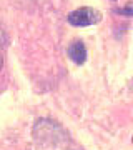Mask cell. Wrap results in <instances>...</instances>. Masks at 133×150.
Wrapping results in <instances>:
<instances>
[{"label":"cell","mask_w":133,"mask_h":150,"mask_svg":"<svg viewBox=\"0 0 133 150\" xmlns=\"http://www.w3.org/2000/svg\"><path fill=\"white\" fill-rule=\"evenodd\" d=\"M35 129L40 130V137H37L38 144L35 145V147H32V149H28V150H52L55 142H58L62 137H65V134L62 130H58V134L55 132V125H47V127H45V125H40V123H38Z\"/></svg>","instance_id":"cell-2"},{"label":"cell","mask_w":133,"mask_h":150,"mask_svg":"<svg viewBox=\"0 0 133 150\" xmlns=\"http://www.w3.org/2000/svg\"><path fill=\"white\" fill-rule=\"evenodd\" d=\"M67 20L73 27H90V25H95L101 20V13L95 8H90V7H82V8L70 12Z\"/></svg>","instance_id":"cell-1"},{"label":"cell","mask_w":133,"mask_h":150,"mask_svg":"<svg viewBox=\"0 0 133 150\" xmlns=\"http://www.w3.org/2000/svg\"><path fill=\"white\" fill-rule=\"evenodd\" d=\"M67 54H68V57L73 60L77 65L85 64V60H87V47H85V43L82 42V40H73V42L68 45Z\"/></svg>","instance_id":"cell-3"},{"label":"cell","mask_w":133,"mask_h":150,"mask_svg":"<svg viewBox=\"0 0 133 150\" xmlns=\"http://www.w3.org/2000/svg\"><path fill=\"white\" fill-rule=\"evenodd\" d=\"M5 43L7 38L4 32L0 30V82H2V74H4V64H5Z\"/></svg>","instance_id":"cell-4"}]
</instances>
